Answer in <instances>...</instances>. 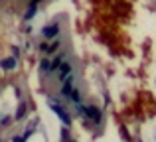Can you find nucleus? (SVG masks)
I'll return each mask as SVG.
<instances>
[{"label":"nucleus","mask_w":156,"mask_h":142,"mask_svg":"<svg viewBox=\"0 0 156 142\" xmlns=\"http://www.w3.org/2000/svg\"><path fill=\"white\" fill-rule=\"evenodd\" d=\"M61 63H63V55H57V57L53 59V61H50V69H57V67H59Z\"/></svg>","instance_id":"8"},{"label":"nucleus","mask_w":156,"mask_h":142,"mask_svg":"<svg viewBox=\"0 0 156 142\" xmlns=\"http://www.w3.org/2000/svg\"><path fill=\"white\" fill-rule=\"evenodd\" d=\"M0 65H2V69H14L16 67V59L14 57H6V59H2V63H0Z\"/></svg>","instance_id":"5"},{"label":"nucleus","mask_w":156,"mask_h":142,"mask_svg":"<svg viewBox=\"0 0 156 142\" xmlns=\"http://www.w3.org/2000/svg\"><path fill=\"white\" fill-rule=\"evenodd\" d=\"M50 107H51V111L55 113V115L59 116L61 120H63V124H67V126H69V124H71V119H69V115H67V113H65V109L61 107L59 103H55V101H50Z\"/></svg>","instance_id":"1"},{"label":"nucleus","mask_w":156,"mask_h":142,"mask_svg":"<svg viewBox=\"0 0 156 142\" xmlns=\"http://www.w3.org/2000/svg\"><path fill=\"white\" fill-rule=\"evenodd\" d=\"M40 69L42 71H50V61H48V59H42V61H40Z\"/></svg>","instance_id":"10"},{"label":"nucleus","mask_w":156,"mask_h":142,"mask_svg":"<svg viewBox=\"0 0 156 142\" xmlns=\"http://www.w3.org/2000/svg\"><path fill=\"white\" fill-rule=\"evenodd\" d=\"M42 34H44V38H55L57 34H59V26L57 24H51V26H48V28H44L42 30Z\"/></svg>","instance_id":"3"},{"label":"nucleus","mask_w":156,"mask_h":142,"mask_svg":"<svg viewBox=\"0 0 156 142\" xmlns=\"http://www.w3.org/2000/svg\"><path fill=\"white\" fill-rule=\"evenodd\" d=\"M34 14H36V4L32 2L30 8H28V12H26V20H32V18H34Z\"/></svg>","instance_id":"9"},{"label":"nucleus","mask_w":156,"mask_h":142,"mask_svg":"<svg viewBox=\"0 0 156 142\" xmlns=\"http://www.w3.org/2000/svg\"><path fill=\"white\" fill-rule=\"evenodd\" d=\"M81 113H85V115L89 116L91 120H95V123H101V111L97 107H79Z\"/></svg>","instance_id":"2"},{"label":"nucleus","mask_w":156,"mask_h":142,"mask_svg":"<svg viewBox=\"0 0 156 142\" xmlns=\"http://www.w3.org/2000/svg\"><path fill=\"white\" fill-rule=\"evenodd\" d=\"M12 142H26V138H24V136H14V140Z\"/></svg>","instance_id":"12"},{"label":"nucleus","mask_w":156,"mask_h":142,"mask_svg":"<svg viewBox=\"0 0 156 142\" xmlns=\"http://www.w3.org/2000/svg\"><path fill=\"white\" fill-rule=\"evenodd\" d=\"M57 69H59V79H65V77L69 75V73H71V65H69V63H61L59 67H57Z\"/></svg>","instance_id":"4"},{"label":"nucleus","mask_w":156,"mask_h":142,"mask_svg":"<svg viewBox=\"0 0 156 142\" xmlns=\"http://www.w3.org/2000/svg\"><path fill=\"white\" fill-rule=\"evenodd\" d=\"M69 99H71L73 103H79V101H81V93H79V89H77V87L71 89V93H69Z\"/></svg>","instance_id":"6"},{"label":"nucleus","mask_w":156,"mask_h":142,"mask_svg":"<svg viewBox=\"0 0 156 142\" xmlns=\"http://www.w3.org/2000/svg\"><path fill=\"white\" fill-rule=\"evenodd\" d=\"M32 2H34V4H38V2H40V0H32Z\"/></svg>","instance_id":"13"},{"label":"nucleus","mask_w":156,"mask_h":142,"mask_svg":"<svg viewBox=\"0 0 156 142\" xmlns=\"http://www.w3.org/2000/svg\"><path fill=\"white\" fill-rule=\"evenodd\" d=\"M69 142H75V140H69Z\"/></svg>","instance_id":"14"},{"label":"nucleus","mask_w":156,"mask_h":142,"mask_svg":"<svg viewBox=\"0 0 156 142\" xmlns=\"http://www.w3.org/2000/svg\"><path fill=\"white\" fill-rule=\"evenodd\" d=\"M119 132H121V136H125V140H130V134H129V130H126L125 126H121V130H119Z\"/></svg>","instance_id":"11"},{"label":"nucleus","mask_w":156,"mask_h":142,"mask_svg":"<svg viewBox=\"0 0 156 142\" xmlns=\"http://www.w3.org/2000/svg\"><path fill=\"white\" fill-rule=\"evenodd\" d=\"M26 111H28V105H26V103H20L18 111H16V119H22V116L26 115Z\"/></svg>","instance_id":"7"}]
</instances>
